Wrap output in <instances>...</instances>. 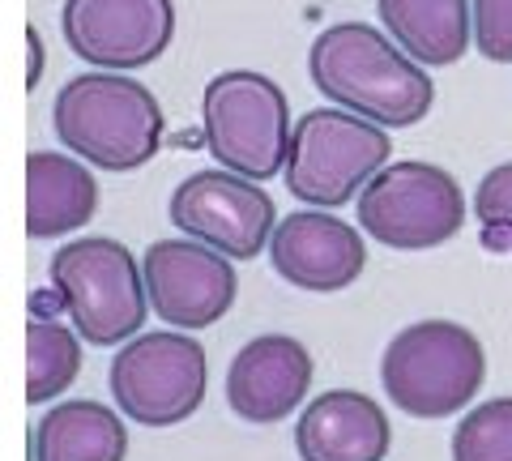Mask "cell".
<instances>
[{
  "instance_id": "cell-20",
  "label": "cell",
  "mask_w": 512,
  "mask_h": 461,
  "mask_svg": "<svg viewBox=\"0 0 512 461\" xmlns=\"http://www.w3.org/2000/svg\"><path fill=\"white\" fill-rule=\"evenodd\" d=\"M474 214L483 222V248L512 252V163H495L474 188Z\"/></svg>"
},
{
  "instance_id": "cell-9",
  "label": "cell",
  "mask_w": 512,
  "mask_h": 461,
  "mask_svg": "<svg viewBox=\"0 0 512 461\" xmlns=\"http://www.w3.org/2000/svg\"><path fill=\"white\" fill-rule=\"evenodd\" d=\"M167 218L184 240L222 252L227 261H252L269 248L278 227L274 197L235 171L205 167L175 184L167 201Z\"/></svg>"
},
{
  "instance_id": "cell-10",
  "label": "cell",
  "mask_w": 512,
  "mask_h": 461,
  "mask_svg": "<svg viewBox=\"0 0 512 461\" xmlns=\"http://www.w3.org/2000/svg\"><path fill=\"white\" fill-rule=\"evenodd\" d=\"M60 35L90 69L133 73L167 56L175 39V5L171 0H64Z\"/></svg>"
},
{
  "instance_id": "cell-11",
  "label": "cell",
  "mask_w": 512,
  "mask_h": 461,
  "mask_svg": "<svg viewBox=\"0 0 512 461\" xmlns=\"http://www.w3.org/2000/svg\"><path fill=\"white\" fill-rule=\"evenodd\" d=\"M141 282H146L150 312L167 321V329H210L231 312L239 295V274L222 252L197 240H158L141 257Z\"/></svg>"
},
{
  "instance_id": "cell-13",
  "label": "cell",
  "mask_w": 512,
  "mask_h": 461,
  "mask_svg": "<svg viewBox=\"0 0 512 461\" xmlns=\"http://www.w3.org/2000/svg\"><path fill=\"white\" fill-rule=\"evenodd\" d=\"M312 355L291 333H256L227 368V406L244 423H282L308 402Z\"/></svg>"
},
{
  "instance_id": "cell-18",
  "label": "cell",
  "mask_w": 512,
  "mask_h": 461,
  "mask_svg": "<svg viewBox=\"0 0 512 461\" xmlns=\"http://www.w3.org/2000/svg\"><path fill=\"white\" fill-rule=\"evenodd\" d=\"M82 376V338L60 325L30 316L26 325V402H56L60 393H69V385Z\"/></svg>"
},
{
  "instance_id": "cell-19",
  "label": "cell",
  "mask_w": 512,
  "mask_h": 461,
  "mask_svg": "<svg viewBox=\"0 0 512 461\" xmlns=\"http://www.w3.org/2000/svg\"><path fill=\"white\" fill-rule=\"evenodd\" d=\"M453 461H512V397H491L461 415Z\"/></svg>"
},
{
  "instance_id": "cell-2",
  "label": "cell",
  "mask_w": 512,
  "mask_h": 461,
  "mask_svg": "<svg viewBox=\"0 0 512 461\" xmlns=\"http://www.w3.org/2000/svg\"><path fill=\"white\" fill-rule=\"evenodd\" d=\"M52 129L60 146L86 167L124 176L158 154L167 120L154 90L137 77L90 69L60 86L52 103Z\"/></svg>"
},
{
  "instance_id": "cell-21",
  "label": "cell",
  "mask_w": 512,
  "mask_h": 461,
  "mask_svg": "<svg viewBox=\"0 0 512 461\" xmlns=\"http://www.w3.org/2000/svg\"><path fill=\"white\" fill-rule=\"evenodd\" d=\"M470 39L495 65H512V0H470Z\"/></svg>"
},
{
  "instance_id": "cell-17",
  "label": "cell",
  "mask_w": 512,
  "mask_h": 461,
  "mask_svg": "<svg viewBox=\"0 0 512 461\" xmlns=\"http://www.w3.org/2000/svg\"><path fill=\"white\" fill-rule=\"evenodd\" d=\"M380 26L423 69L457 65L470 52V0H376Z\"/></svg>"
},
{
  "instance_id": "cell-5",
  "label": "cell",
  "mask_w": 512,
  "mask_h": 461,
  "mask_svg": "<svg viewBox=\"0 0 512 461\" xmlns=\"http://www.w3.org/2000/svg\"><path fill=\"white\" fill-rule=\"evenodd\" d=\"M389 154V129L342 107H312L291 124L282 167L286 193L308 210H342L389 163Z\"/></svg>"
},
{
  "instance_id": "cell-7",
  "label": "cell",
  "mask_w": 512,
  "mask_h": 461,
  "mask_svg": "<svg viewBox=\"0 0 512 461\" xmlns=\"http://www.w3.org/2000/svg\"><path fill=\"white\" fill-rule=\"evenodd\" d=\"M111 402L137 427H175L192 419L210 389L205 346L184 329L128 338L107 372Z\"/></svg>"
},
{
  "instance_id": "cell-3",
  "label": "cell",
  "mask_w": 512,
  "mask_h": 461,
  "mask_svg": "<svg viewBox=\"0 0 512 461\" xmlns=\"http://www.w3.org/2000/svg\"><path fill=\"white\" fill-rule=\"evenodd\" d=\"M487 380L478 333L457 321H414L380 355L384 397L410 419H448L466 410Z\"/></svg>"
},
{
  "instance_id": "cell-16",
  "label": "cell",
  "mask_w": 512,
  "mask_h": 461,
  "mask_svg": "<svg viewBox=\"0 0 512 461\" xmlns=\"http://www.w3.org/2000/svg\"><path fill=\"white\" fill-rule=\"evenodd\" d=\"M128 427L94 397L56 402L30 432V461H124Z\"/></svg>"
},
{
  "instance_id": "cell-4",
  "label": "cell",
  "mask_w": 512,
  "mask_h": 461,
  "mask_svg": "<svg viewBox=\"0 0 512 461\" xmlns=\"http://www.w3.org/2000/svg\"><path fill=\"white\" fill-rule=\"evenodd\" d=\"M52 286L69 325L90 346H124L150 316L141 265L111 235H77L52 257Z\"/></svg>"
},
{
  "instance_id": "cell-14",
  "label": "cell",
  "mask_w": 512,
  "mask_h": 461,
  "mask_svg": "<svg viewBox=\"0 0 512 461\" xmlns=\"http://www.w3.org/2000/svg\"><path fill=\"white\" fill-rule=\"evenodd\" d=\"M389 444V415L359 389H329L312 397L295 423L299 461H384Z\"/></svg>"
},
{
  "instance_id": "cell-15",
  "label": "cell",
  "mask_w": 512,
  "mask_h": 461,
  "mask_svg": "<svg viewBox=\"0 0 512 461\" xmlns=\"http://www.w3.org/2000/svg\"><path fill=\"white\" fill-rule=\"evenodd\" d=\"M99 214V180L73 154L30 150L26 154V235L60 240L69 231L90 227Z\"/></svg>"
},
{
  "instance_id": "cell-6",
  "label": "cell",
  "mask_w": 512,
  "mask_h": 461,
  "mask_svg": "<svg viewBox=\"0 0 512 461\" xmlns=\"http://www.w3.org/2000/svg\"><path fill=\"white\" fill-rule=\"evenodd\" d=\"M205 150L222 171L252 184L282 176L291 146V107L269 73L227 69L205 82L201 94Z\"/></svg>"
},
{
  "instance_id": "cell-12",
  "label": "cell",
  "mask_w": 512,
  "mask_h": 461,
  "mask_svg": "<svg viewBox=\"0 0 512 461\" xmlns=\"http://www.w3.org/2000/svg\"><path fill=\"white\" fill-rule=\"evenodd\" d=\"M265 252L282 282L312 295L346 291L367 265L363 235L329 210H295L278 218Z\"/></svg>"
},
{
  "instance_id": "cell-22",
  "label": "cell",
  "mask_w": 512,
  "mask_h": 461,
  "mask_svg": "<svg viewBox=\"0 0 512 461\" xmlns=\"http://www.w3.org/2000/svg\"><path fill=\"white\" fill-rule=\"evenodd\" d=\"M26 47H30V73H26V86L35 90V86H39V77H43V43H39V30H35V26L26 30Z\"/></svg>"
},
{
  "instance_id": "cell-1",
  "label": "cell",
  "mask_w": 512,
  "mask_h": 461,
  "mask_svg": "<svg viewBox=\"0 0 512 461\" xmlns=\"http://www.w3.org/2000/svg\"><path fill=\"white\" fill-rule=\"evenodd\" d=\"M308 77L333 107L380 124L410 129L436 103V82L380 26L333 22L308 47Z\"/></svg>"
},
{
  "instance_id": "cell-8",
  "label": "cell",
  "mask_w": 512,
  "mask_h": 461,
  "mask_svg": "<svg viewBox=\"0 0 512 461\" xmlns=\"http://www.w3.org/2000/svg\"><path fill=\"white\" fill-rule=\"evenodd\" d=\"M359 231L397 252L440 248L466 222V193L436 163H384L359 188Z\"/></svg>"
}]
</instances>
